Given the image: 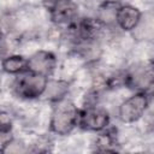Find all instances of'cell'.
I'll return each instance as SVG.
<instances>
[{"label":"cell","instance_id":"cell-1","mask_svg":"<svg viewBox=\"0 0 154 154\" xmlns=\"http://www.w3.org/2000/svg\"><path fill=\"white\" fill-rule=\"evenodd\" d=\"M78 116L79 109L71 100L65 97L54 102L49 119L51 131L58 136H66L71 134L73 129L78 126Z\"/></svg>","mask_w":154,"mask_h":154},{"label":"cell","instance_id":"cell-2","mask_svg":"<svg viewBox=\"0 0 154 154\" xmlns=\"http://www.w3.org/2000/svg\"><path fill=\"white\" fill-rule=\"evenodd\" d=\"M48 81V77L26 70L16 76L12 83V91L19 99L35 100L43 96Z\"/></svg>","mask_w":154,"mask_h":154},{"label":"cell","instance_id":"cell-3","mask_svg":"<svg viewBox=\"0 0 154 154\" xmlns=\"http://www.w3.org/2000/svg\"><path fill=\"white\" fill-rule=\"evenodd\" d=\"M124 84L129 88L154 95V64L138 63L124 72Z\"/></svg>","mask_w":154,"mask_h":154},{"label":"cell","instance_id":"cell-4","mask_svg":"<svg viewBox=\"0 0 154 154\" xmlns=\"http://www.w3.org/2000/svg\"><path fill=\"white\" fill-rule=\"evenodd\" d=\"M149 107V95L136 91L134 95L125 99L118 106V119L124 124H131L140 120Z\"/></svg>","mask_w":154,"mask_h":154},{"label":"cell","instance_id":"cell-5","mask_svg":"<svg viewBox=\"0 0 154 154\" xmlns=\"http://www.w3.org/2000/svg\"><path fill=\"white\" fill-rule=\"evenodd\" d=\"M111 122L109 113L106 108L95 105H84L79 109L78 116V126L85 131L100 132L108 128Z\"/></svg>","mask_w":154,"mask_h":154},{"label":"cell","instance_id":"cell-6","mask_svg":"<svg viewBox=\"0 0 154 154\" xmlns=\"http://www.w3.org/2000/svg\"><path fill=\"white\" fill-rule=\"evenodd\" d=\"M53 24L69 26L78 19V5L73 0H57L48 8Z\"/></svg>","mask_w":154,"mask_h":154},{"label":"cell","instance_id":"cell-7","mask_svg":"<svg viewBox=\"0 0 154 154\" xmlns=\"http://www.w3.org/2000/svg\"><path fill=\"white\" fill-rule=\"evenodd\" d=\"M57 57L53 52L38 49L28 58V71L49 77L57 67Z\"/></svg>","mask_w":154,"mask_h":154},{"label":"cell","instance_id":"cell-8","mask_svg":"<svg viewBox=\"0 0 154 154\" xmlns=\"http://www.w3.org/2000/svg\"><path fill=\"white\" fill-rule=\"evenodd\" d=\"M142 17V12L132 5H120L117 11L116 24L119 29L126 32H131L138 24Z\"/></svg>","mask_w":154,"mask_h":154},{"label":"cell","instance_id":"cell-9","mask_svg":"<svg viewBox=\"0 0 154 154\" xmlns=\"http://www.w3.org/2000/svg\"><path fill=\"white\" fill-rule=\"evenodd\" d=\"M131 35L136 41L154 42V14L142 13L141 19L131 31Z\"/></svg>","mask_w":154,"mask_h":154},{"label":"cell","instance_id":"cell-10","mask_svg":"<svg viewBox=\"0 0 154 154\" xmlns=\"http://www.w3.org/2000/svg\"><path fill=\"white\" fill-rule=\"evenodd\" d=\"M2 71L7 75H19L28 70V58L19 54H10L2 58Z\"/></svg>","mask_w":154,"mask_h":154},{"label":"cell","instance_id":"cell-11","mask_svg":"<svg viewBox=\"0 0 154 154\" xmlns=\"http://www.w3.org/2000/svg\"><path fill=\"white\" fill-rule=\"evenodd\" d=\"M70 89V83L64 79H52L48 81L46 91L43 96L52 102H58L66 97Z\"/></svg>","mask_w":154,"mask_h":154},{"label":"cell","instance_id":"cell-12","mask_svg":"<svg viewBox=\"0 0 154 154\" xmlns=\"http://www.w3.org/2000/svg\"><path fill=\"white\" fill-rule=\"evenodd\" d=\"M119 6H120V4H118L114 0H107V1L102 2L97 8L96 18L106 28H109L112 25H117L116 24V17H117V11H118Z\"/></svg>","mask_w":154,"mask_h":154},{"label":"cell","instance_id":"cell-13","mask_svg":"<svg viewBox=\"0 0 154 154\" xmlns=\"http://www.w3.org/2000/svg\"><path fill=\"white\" fill-rule=\"evenodd\" d=\"M97 136L95 138V149L97 152H116L117 150V140L114 134L108 131L107 129L96 132Z\"/></svg>","mask_w":154,"mask_h":154},{"label":"cell","instance_id":"cell-14","mask_svg":"<svg viewBox=\"0 0 154 154\" xmlns=\"http://www.w3.org/2000/svg\"><path fill=\"white\" fill-rule=\"evenodd\" d=\"M52 149H53V142L51 141V138L46 136H41L34 141V143L31 144V148H29V152L48 153V152H52Z\"/></svg>","mask_w":154,"mask_h":154},{"label":"cell","instance_id":"cell-15","mask_svg":"<svg viewBox=\"0 0 154 154\" xmlns=\"http://www.w3.org/2000/svg\"><path fill=\"white\" fill-rule=\"evenodd\" d=\"M1 152L7 154V153H13V154H17V153H23V152H28V148L25 147V144H23L22 142L17 141V140H12L10 141L4 148H1Z\"/></svg>","mask_w":154,"mask_h":154},{"label":"cell","instance_id":"cell-16","mask_svg":"<svg viewBox=\"0 0 154 154\" xmlns=\"http://www.w3.org/2000/svg\"><path fill=\"white\" fill-rule=\"evenodd\" d=\"M12 130V119L10 113L2 111L0 116V132H11Z\"/></svg>","mask_w":154,"mask_h":154},{"label":"cell","instance_id":"cell-17","mask_svg":"<svg viewBox=\"0 0 154 154\" xmlns=\"http://www.w3.org/2000/svg\"><path fill=\"white\" fill-rule=\"evenodd\" d=\"M148 61L154 64V42H153V45L150 46V48L148 51Z\"/></svg>","mask_w":154,"mask_h":154}]
</instances>
